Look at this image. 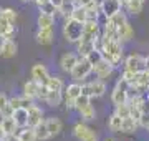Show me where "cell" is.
I'll list each match as a JSON object with an SVG mask.
<instances>
[{"instance_id":"cell-39","label":"cell","mask_w":149,"mask_h":141,"mask_svg":"<svg viewBox=\"0 0 149 141\" xmlns=\"http://www.w3.org/2000/svg\"><path fill=\"white\" fill-rule=\"evenodd\" d=\"M8 103H10V98L7 96L5 93H0V114L3 113V110L8 106Z\"/></svg>"},{"instance_id":"cell-34","label":"cell","mask_w":149,"mask_h":141,"mask_svg":"<svg viewBox=\"0 0 149 141\" xmlns=\"http://www.w3.org/2000/svg\"><path fill=\"white\" fill-rule=\"evenodd\" d=\"M71 18H74V20H78V22L85 23L86 20H88V12H86V7H80L76 5L74 7L73 13H71Z\"/></svg>"},{"instance_id":"cell-1","label":"cell","mask_w":149,"mask_h":141,"mask_svg":"<svg viewBox=\"0 0 149 141\" xmlns=\"http://www.w3.org/2000/svg\"><path fill=\"white\" fill-rule=\"evenodd\" d=\"M101 53L103 58H106L108 61H111L114 66L119 65V61L123 60V47L121 42L113 37H108L104 33H101Z\"/></svg>"},{"instance_id":"cell-9","label":"cell","mask_w":149,"mask_h":141,"mask_svg":"<svg viewBox=\"0 0 149 141\" xmlns=\"http://www.w3.org/2000/svg\"><path fill=\"white\" fill-rule=\"evenodd\" d=\"M100 25L101 23L98 20H86L85 27H83V35H81V40L85 42H95L96 38L101 35V30H100Z\"/></svg>"},{"instance_id":"cell-13","label":"cell","mask_w":149,"mask_h":141,"mask_svg":"<svg viewBox=\"0 0 149 141\" xmlns=\"http://www.w3.org/2000/svg\"><path fill=\"white\" fill-rule=\"evenodd\" d=\"M144 68V57L138 53H133L129 55L128 58L124 60V70H129V71H134V73H138Z\"/></svg>"},{"instance_id":"cell-44","label":"cell","mask_w":149,"mask_h":141,"mask_svg":"<svg viewBox=\"0 0 149 141\" xmlns=\"http://www.w3.org/2000/svg\"><path fill=\"white\" fill-rule=\"evenodd\" d=\"M144 68H148V70H149V57L144 58Z\"/></svg>"},{"instance_id":"cell-50","label":"cell","mask_w":149,"mask_h":141,"mask_svg":"<svg viewBox=\"0 0 149 141\" xmlns=\"http://www.w3.org/2000/svg\"><path fill=\"white\" fill-rule=\"evenodd\" d=\"M2 10H3V8H0V15H2Z\"/></svg>"},{"instance_id":"cell-53","label":"cell","mask_w":149,"mask_h":141,"mask_svg":"<svg viewBox=\"0 0 149 141\" xmlns=\"http://www.w3.org/2000/svg\"><path fill=\"white\" fill-rule=\"evenodd\" d=\"M141 2H146V0H141Z\"/></svg>"},{"instance_id":"cell-32","label":"cell","mask_w":149,"mask_h":141,"mask_svg":"<svg viewBox=\"0 0 149 141\" xmlns=\"http://www.w3.org/2000/svg\"><path fill=\"white\" fill-rule=\"evenodd\" d=\"M33 101L30 98H27L25 95L23 96H17V98H10V105L13 110H18V108H28Z\"/></svg>"},{"instance_id":"cell-43","label":"cell","mask_w":149,"mask_h":141,"mask_svg":"<svg viewBox=\"0 0 149 141\" xmlns=\"http://www.w3.org/2000/svg\"><path fill=\"white\" fill-rule=\"evenodd\" d=\"M5 133H3V130H2V126H0V141H3V140H5Z\"/></svg>"},{"instance_id":"cell-8","label":"cell","mask_w":149,"mask_h":141,"mask_svg":"<svg viewBox=\"0 0 149 141\" xmlns=\"http://www.w3.org/2000/svg\"><path fill=\"white\" fill-rule=\"evenodd\" d=\"M104 93H106V83L101 78L91 80L90 83H85L83 85V95H88L91 98H100Z\"/></svg>"},{"instance_id":"cell-5","label":"cell","mask_w":149,"mask_h":141,"mask_svg":"<svg viewBox=\"0 0 149 141\" xmlns=\"http://www.w3.org/2000/svg\"><path fill=\"white\" fill-rule=\"evenodd\" d=\"M91 71H93V63H91L88 58H83L80 57L78 60V63L74 65V68L71 70V78H73V82H85L86 78L91 75Z\"/></svg>"},{"instance_id":"cell-14","label":"cell","mask_w":149,"mask_h":141,"mask_svg":"<svg viewBox=\"0 0 149 141\" xmlns=\"http://www.w3.org/2000/svg\"><path fill=\"white\" fill-rule=\"evenodd\" d=\"M121 7H123L121 0H104L101 5V12L108 18H111V17H114L116 13L121 12Z\"/></svg>"},{"instance_id":"cell-49","label":"cell","mask_w":149,"mask_h":141,"mask_svg":"<svg viewBox=\"0 0 149 141\" xmlns=\"http://www.w3.org/2000/svg\"><path fill=\"white\" fill-rule=\"evenodd\" d=\"M146 96H148V100H149V90H148V95H146Z\"/></svg>"},{"instance_id":"cell-12","label":"cell","mask_w":149,"mask_h":141,"mask_svg":"<svg viewBox=\"0 0 149 141\" xmlns=\"http://www.w3.org/2000/svg\"><path fill=\"white\" fill-rule=\"evenodd\" d=\"M80 60V55H74L71 52H66L60 57V68L65 71V73H71V70L74 68V65L78 63Z\"/></svg>"},{"instance_id":"cell-45","label":"cell","mask_w":149,"mask_h":141,"mask_svg":"<svg viewBox=\"0 0 149 141\" xmlns=\"http://www.w3.org/2000/svg\"><path fill=\"white\" fill-rule=\"evenodd\" d=\"M103 2H104V0H93V3H96L98 7H101V5H103Z\"/></svg>"},{"instance_id":"cell-26","label":"cell","mask_w":149,"mask_h":141,"mask_svg":"<svg viewBox=\"0 0 149 141\" xmlns=\"http://www.w3.org/2000/svg\"><path fill=\"white\" fill-rule=\"evenodd\" d=\"M63 100H65L63 91H55V90H50L48 95H47V98H45V103H47L48 106H58V105H61Z\"/></svg>"},{"instance_id":"cell-28","label":"cell","mask_w":149,"mask_h":141,"mask_svg":"<svg viewBox=\"0 0 149 141\" xmlns=\"http://www.w3.org/2000/svg\"><path fill=\"white\" fill-rule=\"evenodd\" d=\"M121 128H123V118L119 114L113 113L108 118V130L113 131V133H121Z\"/></svg>"},{"instance_id":"cell-27","label":"cell","mask_w":149,"mask_h":141,"mask_svg":"<svg viewBox=\"0 0 149 141\" xmlns=\"http://www.w3.org/2000/svg\"><path fill=\"white\" fill-rule=\"evenodd\" d=\"M76 45H78V55H80V57H83V58L90 57L91 52H93V50H96L95 42H85V40H80Z\"/></svg>"},{"instance_id":"cell-36","label":"cell","mask_w":149,"mask_h":141,"mask_svg":"<svg viewBox=\"0 0 149 141\" xmlns=\"http://www.w3.org/2000/svg\"><path fill=\"white\" fill-rule=\"evenodd\" d=\"M114 113L119 114L121 118H128V116H131V106H129V103L116 105L114 106Z\"/></svg>"},{"instance_id":"cell-29","label":"cell","mask_w":149,"mask_h":141,"mask_svg":"<svg viewBox=\"0 0 149 141\" xmlns=\"http://www.w3.org/2000/svg\"><path fill=\"white\" fill-rule=\"evenodd\" d=\"M17 135H18V140L20 141H38L37 133H35V128H32V126H25V128H22Z\"/></svg>"},{"instance_id":"cell-42","label":"cell","mask_w":149,"mask_h":141,"mask_svg":"<svg viewBox=\"0 0 149 141\" xmlns=\"http://www.w3.org/2000/svg\"><path fill=\"white\" fill-rule=\"evenodd\" d=\"M50 2H52V3H53V5L56 7V8H60V7L63 5V2H65V0H50Z\"/></svg>"},{"instance_id":"cell-19","label":"cell","mask_w":149,"mask_h":141,"mask_svg":"<svg viewBox=\"0 0 149 141\" xmlns=\"http://www.w3.org/2000/svg\"><path fill=\"white\" fill-rule=\"evenodd\" d=\"M133 37H134V30H133V27H131V23H129L128 20L123 23V25H119V27H118L116 38L121 42V43H123V42H129Z\"/></svg>"},{"instance_id":"cell-15","label":"cell","mask_w":149,"mask_h":141,"mask_svg":"<svg viewBox=\"0 0 149 141\" xmlns=\"http://www.w3.org/2000/svg\"><path fill=\"white\" fill-rule=\"evenodd\" d=\"M43 111L40 106H37V105H30L28 106V126H32V128H35L37 125H40L43 121Z\"/></svg>"},{"instance_id":"cell-24","label":"cell","mask_w":149,"mask_h":141,"mask_svg":"<svg viewBox=\"0 0 149 141\" xmlns=\"http://www.w3.org/2000/svg\"><path fill=\"white\" fill-rule=\"evenodd\" d=\"M37 25H38V28H53L55 15H50V13H45V12H40V15H38V18H37Z\"/></svg>"},{"instance_id":"cell-35","label":"cell","mask_w":149,"mask_h":141,"mask_svg":"<svg viewBox=\"0 0 149 141\" xmlns=\"http://www.w3.org/2000/svg\"><path fill=\"white\" fill-rule=\"evenodd\" d=\"M143 5H144V2H141V0H129L124 7L128 8L129 13H133V15H139V13L143 12Z\"/></svg>"},{"instance_id":"cell-10","label":"cell","mask_w":149,"mask_h":141,"mask_svg":"<svg viewBox=\"0 0 149 141\" xmlns=\"http://www.w3.org/2000/svg\"><path fill=\"white\" fill-rule=\"evenodd\" d=\"M114 68H116V66L113 65L111 61H108L106 58H101L100 61H96L95 65H93V71H95V75L98 76V78H101V80L109 78Z\"/></svg>"},{"instance_id":"cell-38","label":"cell","mask_w":149,"mask_h":141,"mask_svg":"<svg viewBox=\"0 0 149 141\" xmlns=\"http://www.w3.org/2000/svg\"><path fill=\"white\" fill-rule=\"evenodd\" d=\"M40 12H45V13H50V15H55V13H58V8L52 3V2H47V3H43L40 7Z\"/></svg>"},{"instance_id":"cell-46","label":"cell","mask_w":149,"mask_h":141,"mask_svg":"<svg viewBox=\"0 0 149 141\" xmlns=\"http://www.w3.org/2000/svg\"><path fill=\"white\" fill-rule=\"evenodd\" d=\"M128 2H129V0H121V3H123V7L126 5V3H128Z\"/></svg>"},{"instance_id":"cell-16","label":"cell","mask_w":149,"mask_h":141,"mask_svg":"<svg viewBox=\"0 0 149 141\" xmlns=\"http://www.w3.org/2000/svg\"><path fill=\"white\" fill-rule=\"evenodd\" d=\"M0 48H2V57L3 58H12L18 52V45H17V42L13 38H8V40H2L0 42Z\"/></svg>"},{"instance_id":"cell-33","label":"cell","mask_w":149,"mask_h":141,"mask_svg":"<svg viewBox=\"0 0 149 141\" xmlns=\"http://www.w3.org/2000/svg\"><path fill=\"white\" fill-rule=\"evenodd\" d=\"M47 87L50 88V90H55V91H63L65 90V83H63V80L60 78V76H52L50 75V80H48V83H47Z\"/></svg>"},{"instance_id":"cell-7","label":"cell","mask_w":149,"mask_h":141,"mask_svg":"<svg viewBox=\"0 0 149 141\" xmlns=\"http://www.w3.org/2000/svg\"><path fill=\"white\" fill-rule=\"evenodd\" d=\"M73 136L76 138L78 141H98V135H96V131L93 128L80 121V123H76L73 126Z\"/></svg>"},{"instance_id":"cell-11","label":"cell","mask_w":149,"mask_h":141,"mask_svg":"<svg viewBox=\"0 0 149 141\" xmlns=\"http://www.w3.org/2000/svg\"><path fill=\"white\" fill-rule=\"evenodd\" d=\"M30 76H32L35 82L42 83V85H47L48 80H50V73H48L47 66L43 63H35L30 70Z\"/></svg>"},{"instance_id":"cell-20","label":"cell","mask_w":149,"mask_h":141,"mask_svg":"<svg viewBox=\"0 0 149 141\" xmlns=\"http://www.w3.org/2000/svg\"><path fill=\"white\" fill-rule=\"evenodd\" d=\"M0 126L5 135H17L18 131V125L13 119V116H0Z\"/></svg>"},{"instance_id":"cell-22","label":"cell","mask_w":149,"mask_h":141,"mask_svg":"<svg viewBox=\"0 0 149 141\" xmlns=\"http://www.w3.org/2000/svg\"><path fill=\"white\" fill-rule=\"evenodd\" d=\"M139 121L133 118V116H128V118H123V128H121V133H126V135H133L136 133L139 128Z\"/></svg>"},{"instance_id":"cell-52","label":"cell","mask_w":149,"mask_h":141,"mask_svg":"<svg viewBox=\"0 0 149 141\" xmlns=\"http://www.w3.org/2000/svg\"><path fill=\"white\" fill-rule=\"evenodd\" d=\"M146 130H148V131H149V125H148V128H146Z\"/></svg>"},{"instance_id":"cell-2","label":"cell","mask_w":149,"mask_h":141,"mask_svg":"<svg viewBox=\"0 0 149 141\" xmlns=\"http://www.w3.org/2000/svg\"><path fill=\"white\" fill-rule=\"evenodd\" d=\"M83 27H85V23L78 22L74 18H66L63 25L65 40L70 42V43H78L81 40V35H83Z\"/></svg>"},{"instance_id":"cell-17","label":"cell","mask_w":149,"mask_h":141,"mask_svg":"<svg viewBox=\"0 0 149 141\" xmlns=\"http://www.w3.org/2000/svg\"><path fill=\"white\" fill-rule=\"evenodd\" d=\"M40 87H42V83L35 82L33 78H30L28 82H25V85H23V95L27 98H30V100H37L38 98V93H40Z\"/></svg>"},{"instance_id":"cell-23","label":"cell","mask_w":149,"mask_h":141,"mask_svg":"<svg viewBox=\"0 0 149 141\" xmlns=\"http://www.w3.org/2000/svg\"><path fill=\"white\" fill-rule=\"evenodd\" d=\"M13 119L17 121L18 128H25L28 126V108H18L13 111Z\"/></svg>"},{"instance_id":"cell-47","label":"cell","mask_w":149,"mask_h":141,"mask_svg":"<svg viewBox=\"0 0 149 141\" xmlns=\"http://www.w3.org/2000/svg\"><path fill=\"white\" fill-rule=\"evenodd\" d=\"M104 141H116V140H114V138H106Z\"/></svg>"},{"instance_id":"cell-41","label":"cell","mask_w":149,"mask_h":141,"mask_svg":"<svg viewBox=\"0 0 149 141\" xmlns=\"http://www.w3.org/2000/svg\"><path fill=\"white\" fill-rule=\"evenodd\" d=\"M3 141H20V140H18V135H7Z\"/></svg>"},{"instance_id":"cell-4","label":"cell","mask_w":149,"mask_h":141,"mask_svg":"<svg viewBox=\"0 0 149 141\" xmlns=\"http://www.w3.org/2000/svg\"><path fill=\"white\" fill-rule=\"evenodd\" d=\"M83 95V85H80L78 82L70 83L68 87L63 90L65 96V106L68 110H76V100Z\"/></svg>"},{"instance_id":"cell-6","label":"cell","mask_w":149,"mask_h":141,"mask_svg":"<svg viewBox=\"0 0 149 141\" xmlns=\"http://www.w3.org/2000/svg\"><path fill=\"white\" fill-rule=\"evenodd\" d=\"M129 85L126 82H123L119 78V82L116 83V87L113 88V93H111V101L113 105H123V103H129Z\"/></svg>"},{"instance_id":"cell-18","label":"cell","mask_w":149,"mask_h":141,"mask_svg":"<svg viewBox=\"0 0 149 141\" xmlns=\"http://www.w3.org/2000/svg\"><path fill=\"white\" fill-rule=\"evenodd\" d=\"M37 42L43 47H48V45L53 43V38H55V33H53V28H38L37 35Z\"/></svg>"},{"instance_id":"cell-25","label":"cell","mask_w":149,"mask_h":141,"mask_svg":"<svg viewBox=\"0 0 149 141\" xmlns=\"http://www.w3.org/2000/svg\"><path fill=\"white\" fill-rule=\"evenodd\" d=\"M45 121H47V126H48V130H50V133H52V136H58L60 133H61L63 123H61L56 116H50V118H47Z\"/></svg>"},{"instance_id":"cell-37","label":"cell","mask_w":149,"mask_h":141,"mask_svg":"<svg viewBox=\"0 0 149 141\" xmlns=\"http://www.w3.org/2000/svg\"><path fill=\"white\" fill-rule=\"evenodd\" d=\"M2 17L5 18L7 22L13 23V25H15L17 18H18V15H17V12L13 10V8H10V7H7V8H3V10H2Z\"/></svg>"},{"instance_id":"cell-51","label":"cell","mask_w":149,"mask_h":141,"mask_svg":"<svg viewBox=\"0 0 149 141\" xmlns=\"http://www.w3.org/2000/svg\"><path fill=\"white\" fill-rule=\"evenodd\" d=\"M0 57H2V48H0Z\"/></svg>"},{"instance_id":"cell-48","label":"cell","mask_w":149,"mask_h":141,"mask_svg":"<svg viewBox=\"0 0 149 141\" xmlns=\"http://www.w3.org/2000/svg\"><path fill=\"white\" fill-rule=\"evenodd\" d=\"M22 3H27V2H30V0H20Z\"/></svg>"},{"instance_id":"cell-30","label":"cell","mask_w":149,"mask_h":141,"mask_svg":"<svg viewBox=\"0 0 149 141\" xmlns=\"http://www.w3.org/2000/svg\"><path fill=\"white\" fill-rule=\"evenodd\" d=\"M35 133H37V138L38 141H47L52 138V133H50V130H48V126H47V121L43 119L40 125L35 126Z\"/></svg>"},{"instance_id":"cell-31","label":"cell","mask_w":149,"mask_h":141,"mask_svg":"<svg viewBox=\"0 0 149 141\" xmlns=\"http://www.w3.org/2000/svg\"><path fill=\"white\" fill-rule=\"evenodd\" d=\"M74 7H76L74 0H65L63 5H61V7L58 8V13L65 17V20H66V18H71V13H73Z\"/></svg>"},{"instance_id":"cell-21","label":"cell","mask_w":149,"mask_h":141,"mask_svg":"<svg viewBox=\"0 0 149 141\" xmlns=\"http://www.w3.org/2000/svg\"><path fill=\"white\" fill-rule=\"evenodd\" d=\"M13 35H15V25L7 22L5 18L0 15V38L8 40V38H13Z\"/></svg>"},{"instance_id":"cell-3","label":"cell","mask_w":149,"mask_h":141,"mask_svg":"<svg viewBox=\"0 0 149 141\" xmlns=\"http://www.w3.org/2000/svg\"><path fill=\"white\" fill-rule=\"evenodd\" d=\"M76 111L80 113L81 119L83 121H93L96 118V111L91 105V96L88 95H81L78 100H76Z\"/></svg>"},{"instance_id":"cell-40","label":"cell","mask_w":149,"mask_h":141,"mask_svg":"<svg viewBox=\"0 0 149 141\" xmlns=\"http://www.w3.org/2000/svg\"><path fill=\"white\" fill-rule=\"evenodd\" d=\"M74 3L80 5V7H88V5L93 3V0H74Z\"/></svg>"}]
</instances>
